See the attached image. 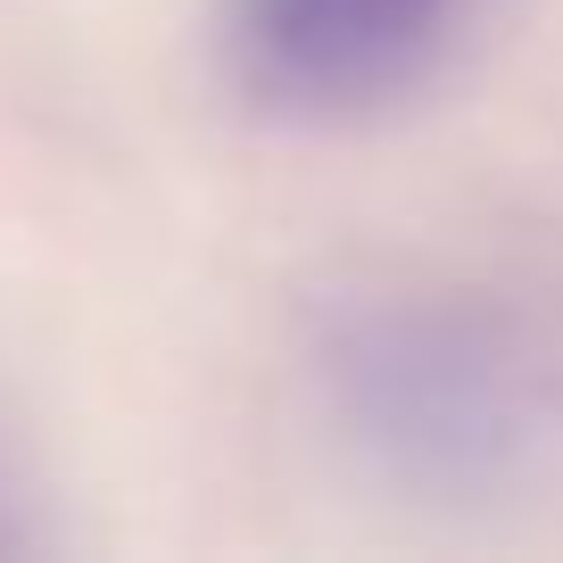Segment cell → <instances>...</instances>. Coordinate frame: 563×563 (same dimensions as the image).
<instances>
[{
	"label": "cell",
	"instance_id": "1",
	"mask_svg": "<svg viewBox=\"0 0 563 563\" xmlns=\"http://www.w3.org/2000/svg\"><path fill=\"white\" fill-rule=\"evenodd\" d=\"M316 382L340 440L406 489H497L539 448L547 373L514 323L440 290H373L323 316Z\"/></svg>",
	"mask_w": 563,
	"mask_h": 563
},
{
	"label": "cell",
	"instance_id": "2",
	"mask_svg": "<svg viewBox=\"0 0 563 563\" xmlns=\"http://www.w3.org/2000/svg\"><path fill=\"white\" fill-rule=\"evenodd\" d=\"M514 0H216L208 51L274 124H365L422 100L506 25Z\"/></svg>",
	"mask_w": 563,
	"mask_h": 563
}]
</instances>
